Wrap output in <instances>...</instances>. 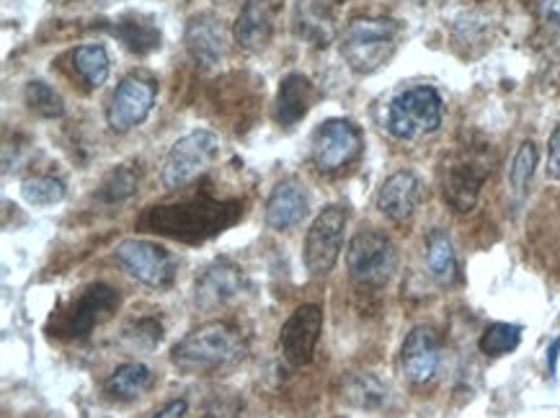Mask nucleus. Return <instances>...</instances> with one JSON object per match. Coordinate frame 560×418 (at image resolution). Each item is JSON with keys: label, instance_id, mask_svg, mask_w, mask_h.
I'll list each match as a JSON object with an SVG mask.
<instances>
[{"label": "nucleus", "instance_id": "27", "mask_svg": "<svg viewBox=\"0 0 560 418\" xmlns=\"http://www.w3.org/2000/svg\"><path fill=\"white\" fill-rule=\"evenodd\" d=\"M522 344V326H514V323H493L483 330L480 336L478 349L483 351L486 357H504L512 355L516 346Z\"/></svg>", "mask_w": 560, "mask_h": 418}, {"label": "nucleus", "instance_id": "37", "mask_svg": "<svg viewBox=\"0 0 560 418\" xmlns=\"http://www.w3.org/2000/svg\"><path fill=\"white\" fill-rule=\"evenodd\" d=\"M326 3H343V0H326Z\"/></svg>", "mask_w": 560, "mask_h": 418}, {"label": "nucleus", "instance_id": "30", "mask_svg": "<svg viewBox=\"0 0 560 418\" xmlns=\"http://www.w3.org/2000/svg\"><path fill=\"white\" fill-rule=\"evenodd\" d=\"M21 194L32 207H52L65 199V184L55 176H28L21 184Z\"/></svg>", "mask_w": 560, "mask_h": 418}, {"label": "nucleus", "instance_id": "33", "mask_svg": "<svg viewBox=\"0 0 560 418\" xmlns=\"http://www.w3.org/2000/svg\"><path fill=\"white\" fill-rule=\"evenodd\" d=\"M535 16L550 34H560V0H533Z\"/></svg>", "mask_w": 560, "mask_h": 418}, {"label": "nucleus", "instance_id": "17", "mask_svg": "<svg viewBox=\"0 0 560 418\" xmlns=\"http://www.w3.org/2000/svg\"><path fill=\"white\" fill-rule=\"evenodd\" d=\"M275 34V3L246 0L233 24V39L243 53H261Z\"/></svg>", "mask_w": 560, "mask_h": 418}, {"label": "nucleus", "instance_id": "10", "mask_svg": "<svg viewBox=\"0 0 560 418\" xmlns=\"http://www.w3.org/2000/svg\"><path fill=\"white\" fill-rule=\"evenodd\" d=\"M114 256H117L121 269L142 285L161 290V287L174 282V258H171L166 248L155 246V243L142 241V237H129V241L119 243Z\"/></svg>", "mask_w": 560, "mask_h": 418}, {"label": "nucleus", "instance_id": "20", "mask_svg": "<svg viewBox=\"0 0 560 418\" xmlns=\"http://www.w3.org/2000/svg\"><path fill=\"white\" fill-rule=\"evenodd\" d=\"M315 104V85L307 76L303 73H290L282 78L277 91V109L275 119L282 127H294L298 121L305 119V114L311 112Z\"/></svg>", "mask_w": 560, "mask_h": 418}, {"label": "nucleus", "instance_id": "15", "mask_svg": "<svg viewBox=\"0 0 560 418\" xmlns=\"http://www.w3.org/2000/svg\"><path fill=\"white\" fill-rule=\"evenodd\" d=\"M184 47L189 57L202 68H214L222 62V57L228 53V37L222 21L210 11L194 13L186 21L184 28Z\"/></svg>", "mask_w": 560, "mask_h": 418}, {"label": "nucleus", "instance_id": "36", "mask_svg": "<svg viewBox=\"0 0 560 418\" xmlns=\"http://www.w3.org/2000/svg\"><path fill=\"white\" fill-rule=\"evenodd\" d=\"M558 349H560V338L556 344L550 346V355H548V370L550 374H556V359H558Z\"/></svg>", "mask_w": 560, "mask_h": 418}, {"label": "nucleus", "instance_id": "23", "mask_svg": "<svg viewBox=\"0 0 560 418\" xmlns=\"http://www.w3.org/2000/svg\"><path fill=\"white\" fill-rule=\"evenodd\" d=\"M427 269L436 285H452L457 277V256L452 237L444 230H432L427 237Z\"/></svg>", "mask_w": 560, "mask_h": 418}, {"label": "nucleus", "instance_id": "4", "mask_svg": "<svg viewBox=\"0 0 560 418\" xmlns=\"http://www.w3.org/2000/svg\"><path fill=\"white\" fill-rule=\"evenodd\" d=\"M444 104L432 85H413L400 91L387 106V132L398 140H419L442 127Z\"/></svg>", "mask_w": 560, "mask_h": 418}, {"label": "nucleus", "instance_id": "14", "mask_svg": "<svg viewBox=\"0 0 560 418\" xmlns=\"http://www.w3.org/2000/svg\"><path fill=\"white\" fill-rule=\"evenodd\" d=\"M442 364V346L440 336L432 326H416L411 334L406 336L404 346H400V370H404L406 380L413 385H423V382L434 380Z\"/></svg>", "mask_w": 560, "mask_h": 418}, {"label": "nucleus", "instance_id": "34", "mask_svg": "<svg viewBox=\"0 0 560 418\" xmlns=\"http://www.w3.org/2000/svg\"><path fill=\"white\" fill-rule=\"evenodd\" d=\"M548 176L560 182V125L556 127V132L550 135L548 142Z\"/></svg>", "mask_w": 560, "mask_h": 418}, {"label": "nucleus", "instance_id": "29", "mask_svg": "<svg viewBox=\"0 0 560 418\" xmlns=\"http://www.w3.org/2000/svg\"><path fill=\"white\" fill-rule=\"evenodd\" d=\"M24 101L28 109L45 119H60L65 114L62 96L45 81H28L24 89Z\"/></svg>", "mask_w": 560, "mask_h": 418}, {"label": "nucleus", "instance_id": "26", "mask_svg": "<svg viewBox=\"0 0 560 418\" xmlns=\"http://www.w3.org/2000/svg\"><path fill=\"white\" fill-rule=\"evenodd\" d=\"M537 169V146L533 140H524L520 150H516L512 169H509V186H512V194L516 201H522L527 197L529 184H533Z\"/></svg>", "mask_w": 560, "mask_h": 418}, {"label": "nucleus", "instance_id": "25", "mask_svg": "<svg viewBox=\"0 0 560 418\" xmlns=\"http://www.w3.org/2000/svg\"><path fill=\"white\" fill-rule=\"evenodd\" d=\"M138 184L140 173L135 171L132 165H119V169L106 173V178L96 191V199L104 201V205H119V201L129 199L138 191Z\"/></svg>", "mask_w": 560, "mask_h": 418}, {"label": "nucleus", "instance_id": "1", "mask_svg": "<svg viewBox=\"0 0 560 418\" xmlns=\"http://www.w3.org/2000/svg\"><path fill=\"white\" fill-rule=\"evenodd\" d=\"M241 214L238 201L197 199L171 207H150L138 225L184 243H202L228 230Z\"/></svg>", "mask_w": 560, "mask_h": 418}, {"label": "nucleus", "instance_id": "32", "mask_svg": "<svg viewBox=\"0 0 560 418\" xmlns=\"http://www.w3.org/2000/svg\"><path fill=\"white\" fill-rule=\"evenodd\" d=\"M125 336L132 338V341L138 346H148V349H153V346L161 344V338H163L161 326H158V323L150 321V318L135 323L132 328L125 330Z\"/></svg>", "mask_w": 560, "mask_h": 418}, {"label": "nucleus", "instance_id": "6", "mask_svg": "<svg viewBox=\"0 0 560 418\" xmlns=\"http://www.w3.org/2000/svg\"><path fill=\"white\" fill-rule=\"evenodd\" d=\"M220 155V137L210 129H194L171 146L163 161L161 182L166 189H184L197 182Z\"/></svg>", "mask_w": 560, "mask_h": 418}, {"label": "nucleus", "instance_id": "21", "mask_svg": "<svg viewBox=\"0 0 560 418\" xmlns=\"http://www.w3.org/2000/svg\"><path fill=\"white\" fill-rule=\"evenodd\" d=\"M112 37H117L125 49L132 55H153L155 49H161V28L145 13H125L112 24Z\"/></svg>", "mask_w": 560, "mask_h": 418}, {"label": "nucleus", "instance_id": "9", "mask_svg": "<svg viewBox=\"0 0 560 418\" xmlns=\"http://www.w3.org/2000/svg\"><path fill=\"white\" fill-rule=\"evenodd\" d=\"M362 132L347 119H328L315 127L311 137V158L323 173L341 171L362 153Z\"/></svg>", "mask_w": 560, "mask_h": 418}, {"label": "nucleus", "instance_id": "8", "mask_svg": "<svg viewBox=\"0 0 560 418\" xmlns=\"http://www.w3.org/2000/svg\"><path fill=\"white\" fill-rule=\"evenodd\" d=\"M343 230H347V209L339 205L326 207L313 220L305 237V266L313 277H326L334 271L341 256Z\"/></svg>", "mask_w": 560, "mask_h": 418}, {"label": "nucleus", "instance_id": "5", "mask_svg": "<svg viewBox=\"0 0 560 418\" xmlns=\"http://www.w3.org/2000/svg\"><path fill=\"white\" fill-rule=\"evenodd\" d=\"M347 269L359 287L380 290L398 271V248L385 233L362 230L351 237L347 248Z\"/></svg>", "mask_w": 560, "mask_h": 418}, {"label": "nucleus", "instance_id": "22", "mask_svg": "<svg viewBox=\"0 0 560 418\" xmlns=\"http://www.w3.org/2000/svg\"><path fill=\"white\" fill-rule=\"evenodd\" d=\"M150 385H153V372L142 362H127L104 380V393L112 400H135L142 398Z\"/></svg>", "mask_w": 560, "mask_h": 418}, {"label": "nucleus", "instance_id": "35", "mask_svg": "<svg viewBox=\"0 0 560 418\" xmlns=\"http://www.w3.org/2000/svg\"><path fill=\"white\" fill-rule=\"evenodd\" d=\"M186 410H189V403L178 398V400L166 403V406H163V408H158L155 414H153V418H184Z\"/></svg>", "mask_w": 560, "mask_h": 418}, {"label": "nucleus", "instance_id": "19", "mask_svg": "<svg viewBox=\"0 0 560 418\" xmlns=\"http://www.w3.org/2000/svg\"><path fill=\"white\" fill-rule=\"evenodd\" d=\"M307 209H311V199L303 184L298 182H282L275 186L271 197L267 201V225L277 233L290 230L305 220Z\"/></svg>", "mask_w": 560, "mask_h": 418}, {"label": "nucleus", "instance_id": "11", "mask_svg": "<svg viewBox=\"0 0 560 418\" xmlns=\"http://www.w3.org/2000/svg\"><path fill=\"white\" fill-rule=\"evenodd\" d=\"M117 307H119V292L114 290V287L104 282L91 285L89 290L73 302V307L62 315L60 323H57V336L81 341V338L91 336V330L102 321L109 318Z\"/></svg>", "mask_w": 560, "mask_h": 418}, {"label": "nucleus", "instance_id": "28", "mask_svg": "<svg viewBox=\"0 0 560 418\" xmlns=\"http://www.w3.org/2000/svg\"><path fill=\"white\" fill-rule=\"evenodd\" d=\"M298 28H300V37L313 42L315 47H328V42L334 39L331 19H328L326 11L318 9V5H311V3L300 5Z\"/></svg>", "mask_w": 560, "mask_h": 418}, {"label": "nucleus", "instance_id": "12", "mask_svg": "<svg viewBox=\"0 0 560 418\" xmlns=\"http://www.w3.org/2000/svg\"><path fill=\"white\" fill-rule=\"evenodd\" d=\"M153 104L155 83L142 76H127L112 93L109 106H106V121L114 132H129L148 119Z\"/></svg>", "mask_w": 560, "mask_h": 418}, {"label": "nucleus", "instance_id": "13", "mask_svg": "<svg viewBox=\"0 0 560 418\" xmlns=\"http://www.w3.org/2000/svg\"><path fill=\"white\" fill-rule=\"evenodd\" d=\"M323 334V310L318 305H300L290 318L284 321L279 346L292 367H305L315 355V346Z\"/></svg>", "mask_w": 560, "mask_h": 418}, {"label": "nucleus", "instance_id": "24", "mask_svg": "<svg viewBox=\"0 0 560 418\" xmlns=\"http://www.w3.org/2000/svg\"><path fill=\"white\" fill-rule=\"evenodd\" d=\"M70 60H73L75 76L81 78L85 89H98L109 78V55L102 45L78 47Z\"/></svg>", "mask_w": 560, "mask_h": 418}, {"label": "nucleus", "instance_id": "3", "mask_svg": "<svg viewBox=\"0 0 560 418\" xmlns=\"http://www.w3.org/2000/svg\"><path fill=\"white\" fill-rule=\"evenodd\" d=\"M400 39V24L385 16H359L349 21L341 37V57L357 76L377 73L390 60Z\"/></svg>", "mask_w": 560, "mask_h": 418}, {"label": "nucleus", "instance_id": "18", "mask_svg": "<svg viewBox=\"0 0 560 418\" xmlns=\"http://www.w3.org/2000/svg\"><path fill=\"white\" fill-rule=\"evenodd\" d=\"M243 287V274L238 266L228 258H220L212 266H207L202 277L197 279L194 287V302L202 310H212L218 305H225L228 300H233Z\"/></svg>", "mask_w": 560, "mask_h": 418}, {"label": "nucleus", "instance_id": "7", "mask_svg": "<svg viewBox=\"0 0 560 418\" xmlns=\"http://www.w3.org/2000/svg\"><path fill=\"white\" fill-rule=\"evenodd\" d=\"M488 173H491V161H488L486 148L457 150L447 161V165H444V201L459 214L470 212L476 207L478 194L483 189Z\"/></svg>", "mask_w": 560, "mask_h": 418}, {"label": "nucleus", "instance_id": "2", "mask_svg": "<svg viewBox=\"0 0 560 418\" xmlns=\"http://www.w3.org/2000/svg\"><path fill=\"white\" fill-rule=\"evenodd\" d=\"M248 355L246 338L225 321L194 328L171 351V362L182 372H218L243 362Z\"/></svg>", "mask_w": 560, "mask_h": 418}, {"label": "nucleus", "instance_id": "31", "mask_svg": "<svg viewBox=\"0 0 560 418\" xmlns=\"http://www.w3.org/2000/svg\"><path fill=\"white\" fill-rule=\"evenodd\" d=\"M347 398L359 408H380L387 400V387L372 374H357L347 382Z\"/></svg>", "mask_w": 560, "mask_h": 418}, {"label": "nucleus", "instance_id": "16", "mask_svg": "<svg viewBox=\"0 0 560 418\" xmlns=\"http://www.w3.org/2000/svg\"><path fill=\"white\" fill-rule=\"evenodd\" d=\"M423 186L413 171H395L385 178L377 194V209L393 222H406L421 205Z\"/></svg>", "mask_w": 560, "mask_h": 418}]
</instances>
